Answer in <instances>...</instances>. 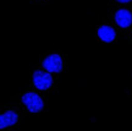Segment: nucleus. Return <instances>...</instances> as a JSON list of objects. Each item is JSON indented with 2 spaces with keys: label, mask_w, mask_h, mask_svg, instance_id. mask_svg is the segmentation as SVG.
<instances>
[{
  "label": "nucleus",
  "mask_w": 132,
  "mask_h": 131,
  "mask_svg": "<svg viewBox=\"0 0 132 131\" xmlns=\"http://www.w3.org/2000/svg\"><path fill=\"white\" fill-rule=\"evenodd\" d=\"M22 103L26 105V108L28 109V112L31 113H38L40 112L44 107L43 99L36 93L28 92L22 96Z\"/></svg>",
  "instance_id": "nucleus-1"
},
{
  "label": "nucleus",
  "mask_w": 132,
  "mask_h": 131,
  "mask_svg": "<svg viewBox=\"0 0 132 131\" xmlns=\"http://www.w3.org/2000/svg\"><path fill=\"white\" fill-rule=\"evenodd\" d=\"M33 83L40 91H47L52 87L53 84V77L49 72L37 70L33 72Z\"/></svg>",
  "instance_id": "nucleus-2"
},
{
  "label": "nucleus",
  "mask_w": 132,
  "mask_h": 131,
  "mask_svg": "<svg viewBox=\"0 0 132 131\" xmlns=\"http://www.w3.org/2000/svg\"><path fill=\"white\" fill-rule=\"evenodd\" d=\"M43 67L48 72H61L62 71V59L59 54H52L45 58L43 61Z\"/></svg>",
  "instance_id": "nucleus-3"
},
{
  "label": "nucleus",
  "mask_w": 132,
  "mask_h": 131,
  "mask_svg": "<svg viewBox=\"0 0 132 131\" xmlns=\"http://www.w3.org/2000/svg\"><path fill=\"white\" fill-rule=\"evenodd\" d=\"M115 22L121 28H127L132 24V15L128 10L120 9L115 14Z\"/></svg>",
  "instance_id": "nucleus-4"
},
{
  "label": "nucleus",
  "mask_w": 132,
  "mask_h": 131,
  "mask_svg": "<svg viewBox=\"0 0 132 131\" xmlns=\"http://www.w3.org/2000/svg\"><path fill=\"white\" fill-rule=\"evenodd\" d=\"M17 120H19V115L12 110H7L6 113L1 114V117H0V129L12 126L17 122Z\"/></svg>",
  "instance_id": "nucleus-5"
},
{
  "label": "nucleus",
  "mask_w": 132,
  "mask_h": 131,
  "mask_svg": "<svg viewBox=\"0 0 132 131\" xmlns=\"http://www.w3.org/2000/svg\"><path fill=\"white\" fill-rule=\"evenodd\" d=\"M98 37L105 43H110L113 42L115 37H116V33L114 31L113 27H110V26H100L98 28Z\"/></svg>",
  "instance_id": "nucleus-6"
},
{
  "label": "nucleus",
  "mask_w": 132,
  "mask_h": 131,
  "mask_svg": "<svg viewBox=\"0 0 132 131\" xmlns=\"http://www.w3.org/2000/svg\"><path fill=\"white\" fill-rule=\"evenodd\" d=\"M119 3H130L131 0H118Z\"/></svg>",
  "instance_id": "nucleus-7"
}]
</instances>
